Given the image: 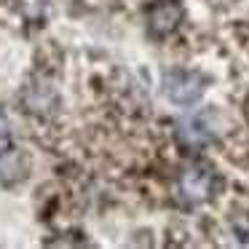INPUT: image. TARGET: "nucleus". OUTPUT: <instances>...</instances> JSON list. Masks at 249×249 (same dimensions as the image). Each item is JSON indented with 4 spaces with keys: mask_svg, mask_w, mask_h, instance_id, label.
<instances>
[{
    "mask_svg": "<svg viewBox=\"0 0 249 249\" xmlns=\"http://www.w3.org/2000/svg\"><path fill=\"white\" fill-rule=\"evenodd\" d=\"M212 137H214V131L206 124V115H196V118L185 121V124L179 126V140L188 147H201V145H206Z\"/></svg>",
    "mask_w": 249,
    "mask_h": 249,
    "instance_id": "4",
    "label": "nucleus"
},
{
    "mask_svg": "<svg viewBox=\"0 0 249 249\" xmlns=\"http://www.w3.org/2000/svg\"><path fill=\"white\" fill-rule=\"evenodd\" d=\"M6 147H14V142H11V121H8L6 110L0 107V150H6Z\"/></svg>",
    "mask_w": 249,
    "mask_h": 249,
    "instance_id": "7",
    "label": "nucleus"
},
{
    "mask_svg": "<svg viewBox=\"0 0 249 249\" xmlns=\"http://www.w3.org/2000/svg\"><path fill=\"white\" fill-rule=\"evenodd\" d=\"M212 190H214V174L206 166L193 163V166L182 169V174H179V179H177V193L188 206L204 204L212 196Z\"/></svg>",
    "mask_w": 249,
    "mask_h": 249,
    "instance_id": "2",
    "label": "nucleus"
},
{
    "mask_svg": "<svg viewBox=\"0 0 249 249\" xmlns=\"http://www.w3.org/2000/svg\"><path fill=\"white\" fill-rule=\"evenodd\" d=\"M179 19V8L172 6V3H163V6H156L150 14V27L156 35H166L174 30V24H177Z\"/></svg>",
    "mask_w": 249,
    "mask_h": 249,
    "instance_id": "6",
    "label": "nucleus"
},
{
    "mask_svg": "<svg viewBox=\"0 0 249 249\" xmlns=\"http://www.w3.org/2000/svg\"><path fill=\"white\" fill-rule=\"evenodd\" d=\"M24 105H27V110L43 115L56 105V94L46 81H38V83H33V86H27V91H24Z\"/></svg>",
    "mask_w": 249,
    "mask_h": 249,
    "instance_id": "3",
    "label": "nucleus"
},
{
    "mask_svg": "<svg viewBox=\"0 0 249 249\" xmlns=\"http://www.w3.org/2000/svg\"><path fill=\"white\" fill-rule=\"evenodd\" d=\"M24 177V166H22V158L14 147H6L0 150V182L3 185H14Z\"/></svg>",
    "mask_w": 249,
    "mask_h": 249,
    "instance_id": "5",
    "label": "nucleus"
},
{
    "mask_svg": "<svg viewBox=\"0 0 249 249\" xmlns=\"http://www.w3.org/2000/svg\"><path fill=\"white\" fill-rule=\"evenodd\" d=\"M163 94L174 105H182V107L196 105L198 97L204 94V78L190 70H169L163 75Z\"/></svg>",
    "mask_w": 249,
    "mask_h": 249,
    "instance_id": "1",
    "label": "nucleus"
}]
</instances>
